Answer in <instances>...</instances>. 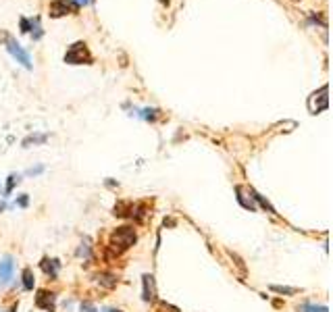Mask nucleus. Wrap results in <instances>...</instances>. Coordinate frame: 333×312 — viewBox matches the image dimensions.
<instances>
[{
	"label": "nucleus",
	"instance_id": "nucleus-5",
	"mask_svg": "<svg viewBox=\"0 0 333 312\" xmlns=\"http://www.w3.org/2000/svg\"><path fill=\"white\" fill-rule=\"evenodd\" d=\"M50 17L59 19V17H65V15H71V13L77 11V4L75 2H69V0H52L50 2Z\"/></svg>",
	"mask_w": 333,
	"mask_h": 312
},
{
	"label": "nucleus",
	"instance_id": "nucleus-22",
	"mask_svg": "<svg viewBox=\"0 0 333 312\" xmlns=\"http://www.w3.org/2000/svg\"><path fill=\"white\" fill-rule=\"evenodd\" d=\"M19 206H27V196H21L19 198Z\"/></svg>",
	"mask_w": 333,
	"mask_h": 312
},
{
	"label": "nucleus",
	"instance_id": "nucleus-6",
	"mask_svg": "<svg viewBox=\"0 0 333 312\" xmlns=\"http://www.w3.org/2000/svg\"><path fill=\"white\" fill-rule=\"evenodd\" d=\"M54 302H57V294L48 289H38V296H36V306L46 310V312H54Z\"/></svg>",
	"mask_w": 333,
	"mask_h": 312
},
{
	"label": "nucleus",
	"instance_id": "nucleus-13",
	"mask_svg": "<svg viewBox=\"0 0 333 312\" xmlns=\"http://www.w3.org/2000/svg\"><path fill=\"white\" fill-rule=\"evenodd\" d=\"M298 312H329L327 306H315V304H302L298 306Z\"/></svg>",
	"mask_w": 333,
	"mask_h": 312
},
{
	"label": "nucleus",
	"instance_id": "nucleus-23",
	"mask_svg": "<svg viewBox=\"0 0 333 312\" xmlns=\"http://www.w3.org/2000/svg\"><path fill=\"white\" fill-rule=\"evenodd\" d=\"M90 2V0H75V4H77V6H83V4H88Z\"/></svg>",
	"mask_w": 333,
	"mask_h": 312
},
{
	"label": "nucleus",
	"instance_id": "nucleus-4",
	"mask_svg": "<svg viewBox=\"0 0 333 312\" xmlns=\"http://www.w3.org/2000/svg\"><path fill=\"white\" fill-rule=\"evenodd\" d=\"M327 86H323L318 92L315 94H310V98H308V110L312 115H317V113H321V110L327 108Z\"/></svg>",
	"mask_w": 333,
	"mask_h": 312
},
{
	"label": "nucleus",
	"instance_id": "nucleus-26",
	"mask_svg": "<svg viewBox=\"0 0 333 312\" xmlns=\"http://www.w3.org/2000/svg\"><path fill=\"white\" fill-rule=\"evenodd\" d=\"M161 2H163V4H169V2H171V0H161Z\"/></svg>",
	"mask_w": 333,
	"mask_h": 312
},
{
	"label": "nucleus",
	"instance_id": "nucleus-15",
	"mask_svg": "<svg viewBox=\"0 0 333 312\" xmlns=\"http://www.w3.org/2000/svg\"><path fill=\"white\" fill-rule=\"evenodd\" d=\"M48 140V135H30V137H25L23 140V146L27 148L30 144H44Z\"/></svg>",
	"mask_w": 333,
	"mask_h": 312
},
{
	"label": "nucleus",
	"instance_id": "nucleus-21",
	"mask_svg": "<svg viewBox=\"0 0 333 312\" xmlns=\"http://www.w3.org/2000/svg\"><path fill=\"white\" fill-rule=\"evenodd\" d=\"M42 171H44V166H36V169H30V171H27V175H40Z\"/></svg>",
	"mask_w": 333,
	"mask_h": 312
},
{
	"label": "nucleus",
	"instance_id": "nucleus-8",
	"mask_svg": "<svg viewBox=\"0 0 333 312\" xmlns=\"http://www.w3.org/2000/svg\"><path fill=\"white\" fill-rule=\"evenodd\" d=\"M142 283H144V291H142V297L144 302H152L156 297V289H154V277L152 275H144L142 277Z\"/></svg>",
	"mask_w": 333,
	"mask_h": 312
},
{
	"label": "nucleus",
	"instance_id": "nucleus-16",
	"mask_svg": "<svg viewBox=\"0 0 333 312\" xmlns=\"http://www.w3.org/2000/svg\"><path fill=\"white\" fill-rule=\"evenodd\" d=\"M250 193H252V198L256 200V202H260L262 206H265V208H267V210H269V212H275V210H273V206H271V204L267 202V200H265V198H262V196H260V193H256L254 190H250Z\"/></svg>",
	"mask_w": 333,
	"mask_h": 312
},
{
	"label": "nucleus",
	"instance_id": "nucleus-3",
	"mask_svg": "<svg viewBox=\"0 0 333 312\" xmlns=\"http://www.w3.org/2000/svg\"><path fill=\"white\" fill-rule=\"evenodd\" d=\"M4 40H6V50L11 52V57L15 59L17 62H21V65H23L25 69H31V57H30V52L23 50L19 42L13 38V36H9V33L4 36Z\"/></svg>",
	"mask_w": 333,
	"mask_h": 312
},
{
	"label": "nucleus",
	"instance_id": "nucleus-24",
	"mask_svg": "<svg viewBox=\"0 0 333 312\" xmlns=\"http://www.w3.org/2000/svg\"><path fill=\"white\" fill-rule=\"evenodd\" d=\"M17 310V304H13V306L9 308V310H0V312H15Z\"/></svg>",
	"mask_w": 333,
	"mask_h": 312
},
{
	"label": "nucleus",
	"instance_id": "nucleus-11",
	"mask_svg": "<svg viewBox=\"0 0 333 312\" xmlns=\"http://www.w3.org/2000/svg\"><path fill=\"white\" fill-rule=\"evenodd\" d=\"M235 192H238V200H240V204L244 206V208H248V210H256V206H254V202L252 200H246V196H244V187H235Z\"/></svg>",
	"mask_w": 333,
	"mask_h": 312
},
{
	"label": "nucleus",
	"instance_id": "nucleus-9",
	"mask_svg": "<svg viewBox=\"0 0 333 312\" xmlns=\"http://www.w3.org/2000/svg\"><path fill=\"white\" fill-rule=\"evenodd\" d=\"M42 268H44V273L50 277V279H57L59 277V268H61V262L59 260H50V258H44L42 260Z\"/></svg>",
	"mask_w": 333,
	"mask_h": 312
},
{
	"label": "nucleus",
	"instance_id": "nucleus-12",
	"mask_svg": "<svg viewBox=\"0 0 333 312\" xmlns=\"http://www.w3.org/2000/svg\"><path fill=\"white\" fill-rule=\"evenodd\" d=\"M33 281H36V279H33V270H31L30 267L23 268V287H25L27 291L33 289Z\"/></svg>",
	"mask_w": 333,
	"mask_h": 312
},
{
	"label": "nucleus",
	"instance_id": "nucleus-10",
	"mask_svg": "<svg viewBox=\"0 0 333 312\" xmlns=\"http://www.w3.org/2000/svg\"><path fill=\"white\" fill-rule=\"evenodd\" d=\"M96 279H98V283L102 287H106V289H113L115 285H117V277L115 275H110V273H100L98 277H96Z\"/></svg>",
	"mask_w": 333,
	"mask_h": 312
},
{
	"label": "nucleus",
	"instance_id": "nucleus-18",
	"mask_svg": "<svg viewBox=\"0 0 333 312\" xmlns=\"http://www.w3.org/2000/svg\"><path fill=\"white\" fill-rule=\"evenodd\" d=\"M15 183H19V175H15V173H13V175L9 177V183H6V193H11V192H13V187H15Z\"/></svg>",
	"mask_w": 333,
	"mask_h": 312
},
{
	"label": "nucleus",
	"instance_id": "nucleus-1",
	"mask_svg": "<svg viewBox=\"0 0 333 312\" xmlns=\"http://www.w3.org/2000/svg\"><path fill=\"white\" fill-rule=\"evenodd\" d=\"M136 244V229L134 227H119L110 233L108 246L113 250V254H123L125 250H129L131 246Z\"/></svg>",
	"mask_w": 333,
	"mask_h": 312
},
{
	"label": "nucleus",
	"instance_id": "nucleus-25",
	"mask_svg": "<svg viewBox=\"0 0 333 312\" xmlns=\"http://www.w3.org/2000/svg\"><path fill=\"white\" fill-rule=\"evenodd\" d=\"M102 312H121L119 308H106V310H102Z\"/></svg>",
	"mask_w": 333,
	"mask_h": 312
},
{
	"label": "nucleus",
	"instance_id": "nucleus-19",
	"mask_svg": "<svg viewBox=\"0 0 333 312\" xmlns=\"http://www.w3.org/2000/svg\"><path fill=\"white\" fill-rule=\"evenodd\" d=\"M21 31H23V33L31 31V21L30 19H21Z\"/></svg>",
	"mask_w": 333,
	"mask_h": 312
},
{
	"label": "nucleus",
	"instance_id": "nucleus-14",
	"mask_svg": "<svg viewBox=\"0 0 333 312\" xmlns=\"http://www.w3.org/2000/svg\"><path fill=\"white\" fill-rule=\"evenodd\" d=\"M271 291H275V294H286V296L298 294L296 287H283V285H271Z\"/></svg>",
	"mask_w": 333,
	"mask_h": 312
},
{
	"label": "nucleus",
	"instance_id": "nucleus-17",
	"mask_svg": "<svg viewBox=\"0 0 333 312\" xmlns=\"http://www.w3.org/2000/svg\"><path fill=\"white\" fill-rule=\"evenodd\" d=\"M90 250H92V248H90V239H83L81 248L77 250V256H83V258H88V256H90Z\"/></svg>",
	"mask_w": 333,
	"mask_h": 312
},
{
	"label": "nucleus",
	"instance_id": "nucleus-20",
	"mask_svg": "<svg viewBox=\"0 0 333 312\" xmlns=\"http://www.w3.org/2000/svg\"><path fill=\"white\" fill-rule=\"evenodd\" d=\"M81 312H98V310H96V306L92 302H83L81 304Z\"/></svg>",
	"mask_w": 333,
	"mask_h": 312
},
{
	"label": "nucleus",
	"instance_id": "nucleus-7",
	"mask_svg": "<svg viewBox=\"0 0 333 312\" xmlns=\"http://www.w3.org/2000/svg\"><path fill=\"white\" fill-rule=\"evenodd\" d=\"M13 273H15V262H13V256H4L0 260V285H6L13 279Z\"/></svg>",
	"mask_w": 333,
	"mask_h": 312
},
{
	"label": "nucleus",
	"instance_id": "nucleus-2",
	"mask_svg": "<svg viewBox=\"0 0 333 312\" xmlns=\"http://www.w3.org/2000/svg\"><path fill=\"white\" fill-rule=\"evenodd\" d=\"M65 62L69 65H90L92 62V52L86 42H75L69 46V50L65 52Z\"/></svg>",
	"mask_w": 333,
	"mask_h": 312
}]
</instances>
